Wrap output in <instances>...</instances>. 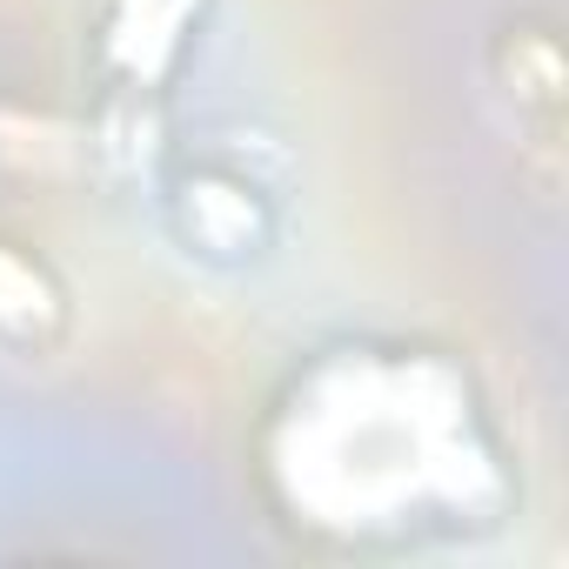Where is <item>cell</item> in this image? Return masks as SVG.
Wrapping results in <instances>:
<instances>
[{"mask_svg": "<svg viewBox=\"0 0 569 569\" xmlns=\"http://www.w3.org/2000/svg\"><path fill=\"white\" fill-rule=\"evenodd\" d=\"M274 509L336 542L469 536L509 509V462L469 369L416 342H336L261 422Z\"/></svg>", "mask_w": 569, "mask_h": 569, "instance_id": "6da1fadb", "label": "cell"}, {"mask_svg": "<svg viewBox=\"0 0 569 569\" xmlns=\"http://www.w3.org/2000/svg\"><path fill=\"white\" fill-rule=\"evenodd\" d=\"M168 221L188 254L241 268L274 241V194L234 161H188L168 181Z\"/></svg>", "mask_w": 569, "mask_h": 569, "instance_id": "7a4b0ae2", "label": "cell"}, {"mask_svg": "<svg viewBox=\"0 0 569 569\" xmlns=\"http://www.w3.org/2000/svg\"><path fill=\"white\" fill-rule=\"evenodd\" d=\"M201 14H208V0H101V14H94V74L114 101H154L194 34H201Z\"/></svg>", "mask_w": 569, "mask_h": 569, "instance_id": "3957f363", "label": "cell"}, {"mask_svg": "<svg viewBox=\"0 0 569 569\" xmlns=\"http://www.w3.org/2000/svg\"><path fill=\"white\" fill-rule=\"evenodd\" d=\"M61 322H68V296L48 274V261L14 248V241H0V342L48 349L61 336Z\"/></svg>", "mask_w": 569, "mask_h": 569, "instance_id": "277c9868", "label": "cell"}]
</instances>
